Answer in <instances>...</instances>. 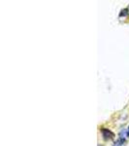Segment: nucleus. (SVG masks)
Masks as SVG:
<instances>
[{
  "label": "nucleus",
  "mask_w": 129,
  "mask_h": 146,
  "mask_svg": "<svg viewBox=\"0 0 129 146\" xmlns=\"http://www.w3.org/2000/svg\"><path fill=\"white\" fill-rule=\"evenodd\" d=\"M124 142H125V141H124V140L120 139V138H118V139L116 140V142H115L114 146H122V145L124 144Z\"/></svg>",
  "instance_id": "2"
},
{
  "label": "nucleus",
  "mask_w": 129,
  "mask_h": 146,
  "mask_svg": "<svg viewBox=\"0 0 129 146\" xmlns=\"http://www.w3.org/2000/svg\"><path fill=\"white\" fill-rule=\"evenodd\" d=\"M101 133L103 135V138H104L105 140H110V139H113L114 138V133H112L110 129H101Z\"/></svg>",
  "instance_id": "1"
},
{
  "label": "nucleus",
  "mask_w": 129,
  "mask_h": 146,
  "mask_svg": "<svg viewBox=\"0 0 129 146\" xmlns=\"http://www.w3.org/2000/svg\"><path fill=\"white\" fill-rule=\"evenodd\" d=\"M127 131H128V135H129V127H128V129H127Z\"/></svg>",
  "instance_id": "3"
},
{
  "label": "nucleus",
  "mask_w": 129,
  "mask_h": 146,
  "mask_svg": "<svg viewBox=\"0 0 129 146\" xmlns=\"http://www.w3.org/2000/svg\"><path fill=\"white\" fill-rule=\"evenodd\" d=\"M98 146H100V145H98Z\"/></svg>",
  "instance_id": "4"
}]
</instances>
